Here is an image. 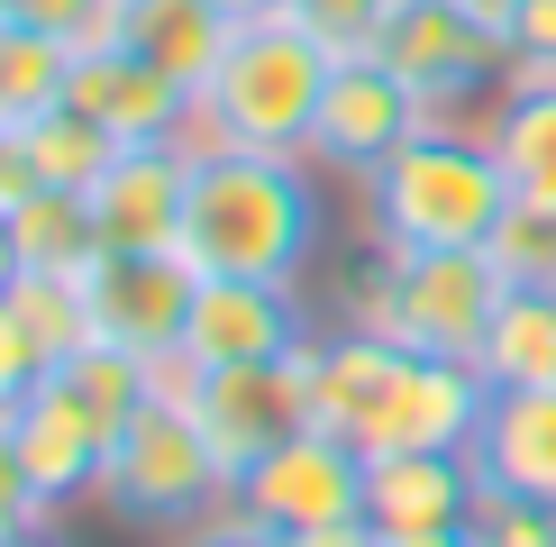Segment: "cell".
Masks as SVG:
<instances>
[{"instance_id": "6da1fadb", "label": "cell", "mask_w": 556, "mask_h": 547, "mask_svg": "<svg viewBox=\"0 0 556 547\" xmlns=\"http://www.w3.org/2000/svg\"><path fill=\"white\" fill-rule=\"evenodd\" d=\"M319 246V182L311 155L238 147V137H192V192H182L174 256L192 274H247V283H292Z\"/></svg>"}, {"instance_id": "7a4b0ae2", "label": "cell", "mask_w": 556, "mask_h": 547, "mask_svg": "<svg viewBox=\"0 0 556 547\" xmlns=\"http://www.w3.org/2000/svg\"><path fill=\"white\" fill-rule=\"evenodd\" d=\"M511 211V182L483 128H420L402 155L365 174V228L375 256H438V246H483Z\"/></svg>"}, {"instance_id": "3957f363", "label": "cell", "mask_w": 556, "mask_h": 547, "mask_svg": "<svg viewBox=\"0 0 556 547\" xmlns=\"http://www.w3.org/2000/svg\"><path fill=\"white\" fill-rule=\"evenodd\" d=\"M329 74H338V55L311 28H292L283 10L247 18V28L228 37L211 91H201L192 137H238V147L311 155V119H319V101H329Z\"/></svg>"}, {"instance_id": "277c9868", "label": "cell", "mask_w": 556, "mask_h": 547, "mask_svg": "<svg viewBox=\"0 0 556 547\" xmlns=\"http://www.w3.org/2000/svg\"><path fill=\"white\" fill-rule=\"evenodd\" d=\"M375 55L420 91L429 128H483L511 82V0H392Z\"/></svg>"}, {"instance_id": "5b68a950", "label": "cell", "mask_w": 556, "mask_h": 547, "mask_svg": "<svg viewBox=\"0 0 556 547\" xmlns=\"http://www.w3.org/2000/svg\"><path fill=\"white\" fill-rule=\"evenodd\" d=\"M502 265L483 246H438V256H375L365 283H346V329H375L410 356H466L483 347L502 310Z\"/></svg>"}, {"instance_id": "8992f818", "label": "cell", "mask_w": 556, "mask_h": 547, "mask_svg": "<svg viewBox=\"0 0 556 547\" xmlns=\"http://www.w3.org/2000/svg\"><path fill=\"white\" fill-rule=\"evenodd\" d=\"M219 501H228V466H219V447L201 438L192 402L155 383V393L119 420V438H110L101 511H110V520H128V530H192V520H201V511H219Z\"/></svg>"}, {"instance_id": "52a82bcc", "label": "cell", "mask_w": 556, "mask_h": 547, "mask_svg": "<svg viewBox=\"0 0 556 547\" xmlns=\"http://www.w3.org/2000/svg\"><path fill=\"white\" fill-rule=\"evenodd\" d=\"M483 402H493V383H483L466 356H410V347H392V365L375 374V393H365V410H356V429H346V447H356V456L475 447Z\"/></svg>"}, {"instance_id": "ba28073f", "label": "cell", "mask_w": 556, "mask_h": 547, "mask_svg": "<svg viewBox=\"0 0 556 547\" xmlns=\"http://www.w3.org/2000/svg\"><path fill=\"white\" fill-rule=\"evenodd\" d=\"M182 402H192L201 438L219 447L228 484H238L256 456H274L292 429H311V374H301V356H274V365H192Z\"/></svg>"}, {"instance_id": "9c48e42d", "label": "cell", "mask_w": 556, "mask_h": 547, "mask_svg": "<svg viewBox=\"0 0 556 547\" xmlns=\"http://www.w3.org/2000/svg\"><path fill=\"white\" fill-rule=\"evenodd\" d=\"M110 438H119V420H110L101 402L83 393L74 374H46L28 402L10 410V447L18 466H28V484L46 493V511H74V501H101V474H110Z\"/></svg>"}, {"instance_id": "30bf717a", "label": "cell", "mask_w": 556, "mask_h": 547, "mask_svg": "<svg viewBox=\"0 0 556 547\" xmlns=\"http://www.w3.org/2000/svg\"><path fill=\"white\" fill-rule=\"evenodd\" d=\"M420 128H429L420 91L392 74L383 55H338L329 101H319V119H311V165H319V174L365 182V174L383 165V155H402Z\"/></svg>"}, {"instance_id": "8fae6325", "label": "cell", "mask_w": 556, "mask_h": 547, "mask_svg": "<svg viewBox=\"0 0 556 547\" xmlns=\"http://www.w3.org/2000/svg\"><path fill=\"white\" fill-rule=\"evenodd\" d=\"M247 520H265V530H311V520H356L365 511V456L338 438V429H292L274 456L228 484Z\"/></svg>"}, {"instance_id": "7c38bea8", "label": "cell", "mask_w": 556, "mask_h": 547, "mask_svg": "<svg viewBox=\"0 0 556 547\" xmlns=\"http://www.w3.org/2000/svg\"><path fill=\"white\" fill-rule=\"evenodd\" d=\"M192 292H201V274L182 265V256H128V246H110V256L83 274L91 338H101V347H128V356H147V365H165V356L182 347Z\"/></svg>"}, {"instance_id": "4fadbf2b", "label": "cell", "mask_w": 556, "mask_h": 547, "mask_svg": "<svg viewBox=\"0 0 556 547\" xmlns=\"http://www.w3.org/2000/svg\"><path fill=\"white\" fill-rule=\"evenodd\" d=\"M311 319H301L292 283H247V274H201L192 319H182V365H274L311 347Z\"/></svg>"}, {"instance_id": "5bb4252c", "label": "cell", "mask_w": 556, "mask_h": 547, "mask_svg": "<svg viewBox=\"0 0 556 547\" xmlns=\"http://www.w3.org/2000/svg\"><path fill=\"white\" fill-rule=\"evenodd\" d=\"M182 192H192V137H165V147H119V155H110V174L91 182L101 246H128V256H174V238H182Z\"/></svg>"}, {"instance_id": "9a60e30c", "label": "cell", "mask_w": 556, "mask_h": 547, "mask_svg": "<svg viewBox=\"0 0 556 547\" xmlns=\"http://www.w3.org/2000/svg\"><path fill=\"white\" fill-rule=\"evenodd\" d=\"M64 101H74L83 119H101L119 147H165V137H192V119H201L192 91H182L174 74H155L147 55H128V46H91V55H74Z\"/></svg>"}, {"instance_id": "2e32d148", "label": "cell", "mask_w": 556, "mask_h": 547, "mask_svg": "<svg viewBox=\"0 0 556 547\" xmlns=\"http://www.w3.org/2000/svg\"><path fill=\"white\" fill-rule=\"evenodd\" d=\"M483 501V474L466 447H410V456H365V520L375 538H429V530H466Z\"/></svg>"}, {"instance_id": "e0dca14e", "label": "cell", "mask_w": 556, "mask_h": 547, "mask_svg": "<svg viewBox=\"0 0 556 547\" xmlns=\"http://www.w3.org/2000/svg\"><path fill=\"white\" fill-rule=\"evenodd\" d=\"M228 10L219 0H119V28H110V46H128V55H147L155 74H174L182 91H211L219 55H228Z\"/></svg>"}, {"instance_id": "ac0fdd59", "label": "cell", "mask_w": 556, "mask_h": 547, "mask_svg": "<svg viewBox=\"0 0 556 547\" xmlns=\"http://www.w3.org/2000/svg\"><path fill=\"white\" fill-rule=\"evenodd\" d=\"M466 456H475L483 493L556 501V393H493Z\"/></svg>"}, {"instance_id": "d6986e66", "label": "cell", "mask_w": 556, "mask_h": 547, "mask_svg": "<svg viewBox=\"0 0 556 547\" xmlns=\"http://www.w3.org/2000/svg\"><path fill=\"white\" fill-rule=\"evenodd\" d=\"M511 201H556V82H502L483 110Z\"/></svg>"}, {"instance_id": "ffe728a7", "label": "cell", "mask_w": 556, "mask_h": 547, "mask_svg": "<svg viewBox=\"0 0 556 547\" xmlns=\"http://www.w3.org/2000/svg\"><path fill=\"white\" fill-rule=\"evenodd\" d=\"M475 374L493 393H556V292H502L493 329L475 347Z\"/></svg>"}, {"instance_id": "44dd1931", "label": "cell", "mask_w": 556, "mask_h": 547, "mask_svg": "<svg viewBox=\"0 0 556 547\" xmlns=\"http://www.w3.org/2000/svg\"><path fill=\"white\" fill-rule=\"evenodd\" d=\"M10 238H18V274H83L110 256L101 246V219H91V192H28L10 211Z\"/></svg>"}, {"instance_id": "7402d4cb", "label": "cell", "mask_w": 556, "mask_h": 547, "mask_svg": "<svg viewBox=\"0 0 556 547\" xmlns=\"http://www.w3.org/2000/svg\"><path fill=\"white\" fill-rule=\"evenodd\" d=\"M10 147H18V165L37 174V192H91V182L110 174V155H119V137L101 119H83L74 101H55L46 119L10 128Z\"/></svg>"}, {"instance_id": "603a6c76", "label": "cell", "mask_w": 556, "mask_h": 547, "mask_svg": "<svg viewBox=\"0 0 556 547\" xmlns=\"http://www.w3.org/2000/svg\"><path fill=\"white\" fill-rule=\"evenodd\" d=\"M64 74H74V46L18 28V18H0V128L46 119V110L64 101Z\"/></svg>"}, {"instance_id": "cb8c5ba5", "label": "cell", "mask_w": 556, "mask_h": 547, "mask_svg": "<svg viewBox=\"0 0 556 547\" xmlns=\"http://www.w3.org/2000/svg\"><path fill=\"white\" fill-rule=\"evenodd\" d=\"M0 302H10V319L28 329V347L46 356V374L91 347V310H83V283H74V274H18Z\"/></svg>"}, {"instance_id": "d4e9b609", "label": "cell", "mask_w": 556, "mask_h": 547, "mask_svg": "<svg viewBox=\"0 0 556 547\" xmlns=\"http://www.w3.org/2000/svg\"><path fill=\"white\" fill-rule=\"evenodd\" d=\"M483 256L502 265V283L556 292V201H511V211H502V228L483 238Z\"/></svg>"}, {"instance_id": "484cf974", "label": "cell", "mask_w": 556, "mask_h": 547, "mask_svg": "<svg viewBox=\"0 0 556 547\" xmlns=\"http://www.w3.org/2000/svg\"><path fill=\"white\" fill-rule=\"evenodd\" d=\"M0 18H18V28L91 55V46H110V28H119V0H0Z\"/></svg>"}, {"instance_id": "4316f807", "label": "cell", "mask_w": 556, "mask_h": 547, "mask_svg": "<svg viewBox=\"0 0 556 547\" xmlns=\"http://www.w3.org/2000/svg\"><path fill=\"white\" fill-rule=\"evenodd\" d=\"M392 0H283L292 28H311L329 55H375V28H383Z\"/></svg>"}, {"instance_id": "83f0119b", "label": "cell", "mask_w": 556, "mask_h": 547, "mask_svg": "<svg viewBox=\"0 0 556 547\" xmlns=\"http://www.w3.org/2000/svg\"><path fill=\"white\" fill-rule=\"evenodd\" d=\"M466 530H475V547H556V501H529V493H483Z\"/></svg>"}, {"instance_id": "f1b7e54d", "label": "cell", "mask_w": 556, "mask_h": 547, "mask_svg": "<svg viewBox=\"0 0 556 547\" xmlns=\"http://www.w3.org/2000/svg\"><path fill=\"white\" fill-rule=\"evenodd\" d=\"M511 82H556V0H511Z\"/></svg>"}, {"instance_id": "f546056e", "label": "cell", "mask_w": 556, "mask_h": 547, "mask_svg": "<svg viewBox=\"0 0 556 547\" xmlns=\"http://www.w3.org/2000/svg\"><path fill=\"white\" fill-rule=\"evenodd\" d=\"M46 493L28 484V466H18V447H10V420H0V538L10 530H46Z\"/></svg>"}, {"instance_id": "4dcf8cb0", "label": "cell", "mask_w": 556, "mask_h": 547, "mask_svg": "<svg viewBox=\"0 0 556 547\" xmlns=\"http://www.w3.org/2000/svg\"><path fill=\"white\" fill-rule=\"evenodd\" d=\"M174 547H274L265 520H247L238 501H219V511H201L192 530H174Z\"/></svg>"}, {"instance_id": "1f68e13d", "label": "cell", "mask_w": 556, "mask_h": 547, "mask_svg": "<svg viewBox=\"0 0 556 547\" xmlns=\"http://www.w3.org/2000/svg\"><path fill=\"white\" fill-rule=\"evenodd\" d=\"M274 547H383L375 538V520H311V530H274Z\"/></svg>"}, {"instance_id": "d6a6232c", "label": "cell", "mask_w": 556, "mask_h": 547, "mask_svg": "<svg viewBox=\"0 0 556 547\" xmlns=\"http://www.w3.org/2000/svg\"><path fill=\"white\" fill-rule=\"evenodd\" d=\"M37 192V174L18 165V147H10V128H0V211H18V201Z\"/></svg>"}, {"instance_id": "836d02e7", "label": "cell", "mask_w": 556, "mask_h": 547, "mask_svg": "<svg viewBox=\"0 0 556 547\" xmlns=\"http://www.w3.org/2000/svg\"><path fill=\"white\" fill-rule=\"evenodd\" d=\"M219 10H228V28H247V18H274L283 0H219Z\"/></svg>"}, {"instance_id": "e575fe53", "label": "cell", "mask_w": 556, "mask_h": 547, "mask_svg": "<svg viewBox=\"0 0 556 547\" xmlns=\"http://www.w3.org/2000/svg\"><path fill=\"white\" fill-rule=\"evenodd\" d=\"M18 283V238H10V211H0V292Z\"/></svg>"}, {"instance_id": "d590c367", "label": "cell", "mask_w": 556, "mask_h": 547, "mask_svg": "<svg viewBox=\"0 0 556 547\" xmlns=\"http://www.w3.org/2000/svg\"><path fill=\"white\" fill-rule=\"evenodd\" d=\"M392 547H475V530H429V538H392Z\"/></svg>"}, {"instance_id": "8d00e7d4", "label": "cell", "mask_w": 556, "mask_h": 547, "mask_svg": "<svg viewBox=\"0 0 556 547\" xmlns=\"http://www.w3.org/2000/svg\"><path fill=\"white\" fill-rule=\"evenodd\" d=\"M0 547H55V538H46V530H10V538H0Z\"/></svg>"}, {"instance_id": "74e56055", "label": "cell", "mask_w": 556, "mask_h": 547, "mask_svg": "<svg viewBox=\"0 0 556 547\" xmlns=\"http://www.w3.org/2000/svg\"><path fill=\"white\" fill-rule=\"evenodd\" d=\"M10 410H18V393H10V374H0V420H10Z\"/></svg>"}]
</instances>
